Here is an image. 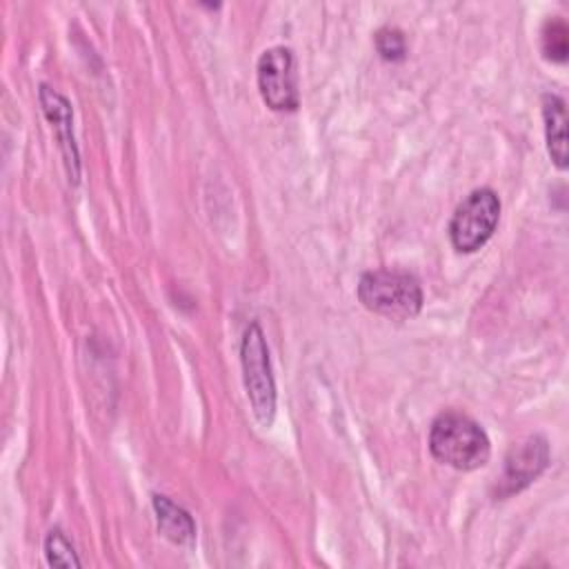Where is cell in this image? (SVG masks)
Instances as JSON below:
<instances>
[{
	"label": "cell",
	"instance_id": "1",
	"mask_svg": "<svg viewBox=\"0 0 569 569\" xmlns=\"http://www.w3.org/2000/svg\"><path fill=\"white\" fill-rule=\"evenodd\" d=\"M431 453L460 471L485 467L491 456V445L485 429L460 411L440 413L429 431Z\"/></svg>",
	"mask_w": 569,
	"mask_h": 569
},
{
	"label": "cell",
	"instance_id": "2",
	"mask_svg": "<svg viewBox=\"0 0 569 569\" xmlns=\"http://www.w3.org/2000/svg\"><path fill=\"white\" fill-rule=\"evenodd\" d=\"M358 300L387 318H411L422 307V289L416 276L396 269H376L360 276Z\"/></svg>",
	"mask_w": 569,
	"mask_h": 569
},
{
	"label": "cell",
	"instance_id": "3",
	"mask_svg": "<svg viewBox=\"0 0 569 569\" xmlns=\"http://www.w3.org/2000/svg\"><path fill=\"white\" fill-rule=\"evenodd\" d=\"M240 362H242V380H244V389H247V398L253 409V416L262 427H271L276 416V382L271 376L264 333L258 322H251L242 333Z\"/></svg>",
	"mask_w": 569,
	"mask_h": 569
},
{
	"label": "cell",
	"instance_id": "4",
	"mask_svg": "<svg viewBox=\"0 0 569 569\" xmlns=\"http://www.w3.org/2000/svg\"><path fill=\"white\" fill-rule=\"evenodd\" d=\"M500 218V198L493 189L480 187L473 189L453 211L449 222V238L451 244L462 251L471 253L478 251L496 231Z\"/></svg>",
	"mask_w": 569,
	"mask_h": 569
},
{
	"label": "cell",
	"instance_id": "5",
	"mask_svg": "<svg viewBox=\"0 0 569 569\" xmlns=\"http://www.w3.org/2000/svg\"><path fill=\"white\" fill-rule=\"evenodd\" d=\"M258 89L273 111H296L300 104L296 58L289 47L276 44L258 58Z\"/></svg>",
	"mask_w": 569,
	"mask_h": 569
},
{
	"label": "cell",
	"instance_id": "6",
	"mask_svg": "<svg viewBox=\"0 0 569 569\" xmlns=\"http://www.w3.org/2000/svg\"><path fill=\"white\" fill-rule=\"evenodd\" d=\"M547 462H549V445L542 436H529L527 440L518 442L505 460V471L500 478L498 493L509 496L513 491H520L533 478L540 476Z\"/></svg>",
	"mask_w": 569,
	"mask_h": 569
},
{
	"label": "cell",
	"instance_id": "7",
	"mask_svg": "<svg viewBox=\"0 0 569 569\" xmlns=\"http://www.w3.org/2000/svg\"><path fill=\"white\" fill-rule=\"evenodd\" d=\"M40 104L42 111L47 116V120L51 122V127L58 133L62 153H64V162H67V173L69 180L78 182V173H80V162H78V147H76V138H73V111L69 100L58 93L56 89L40 84Z\"/></svg>",
	"mask_w": 569,
	"mask_h": 569
},
{
	"label": "cell",
	"instance_id": "8",
	"mask_svg": "<svg viewBox=\"0 0 569 569\" xmlns=\"http://www.w3.org/2000/svg\"><path fill=\"white\" fill-rule=\"evenodd\" d=\"M542 118H545V138L547 149L556 167H567V107L565 100L556 93L542 96Z\"/></svg>",
	"mask_w": 569,
	"mask_h": 569
},
{
	"label": "cell",
	"instance_id": "9",
	"mask_svg": "<svg viewBox=\"0 0 569 569\" xmlns=\"http://www.w3.org/2000/svg\"><path fill=\"white\" fill-rule=\"evenodd\" d=\"M153 511H156L158 529L167 540H171L173 545H191L196 540L193 518L182 507L171 502L167 496H160V493L153 496Z\"/></svg>",
	"mask_w": 569,
	"mask_h": 569
},
{
	"label": "cell",
	"instance_id": "10",
	"mask_svg": "<svg viewBox=\"0 0 569 569\" xmlns=\"http://www.w3.org/2000/svg\"><path fill=\"white\" fill-rule=\"evenodd\" d=\"M540 47L542 53L553 62H565L569 53V29L567 22L558 16L545 20L540 31Z\"/></svg>",
	"mask_w": 569,
	"mask_h": 569
},
{
	"label": "cell",
	"instance_id": "11",
	"mask_svg": "<svg viewBox=\"0 0 569 569\" xmlns=\"http://www.w3.org/2000/svg\"><path fill=\"white\" fill-rule=\"evenodd\" d=\"M44 556L51 567H80V558L76 556L71 542L64 538L60 529H51L44 538Z\"/></svg>",
	"mask_w": 569,
	"mask_h": 569
},
{
	"label": "cell",
	"instance_id": "12",
	"mask_svg": "<svg viewBox=\"0 0 569 569\" xmlns=\"http://www.w3.org/2000/svg\"><path fill=\"white\" fill-rule=\"evenodd\" d=\"M376 49L385 60H402L407 53L405 33L396 27H382L376 33Z\"/></svg>",
	"mask_w": 569,
	"mask_h": 569
}]
</instances>
